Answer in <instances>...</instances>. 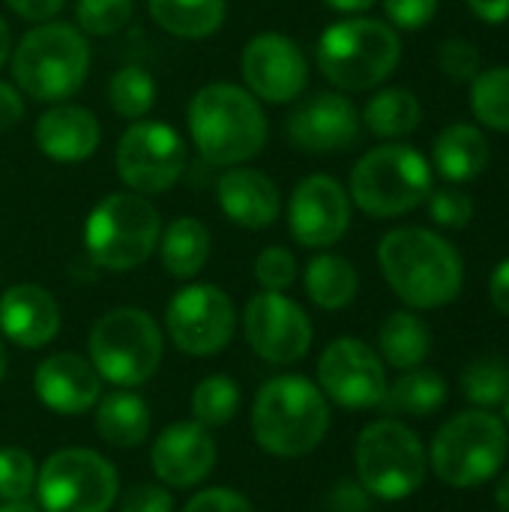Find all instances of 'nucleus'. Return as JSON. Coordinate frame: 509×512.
<instances>
[{
    "mask_svg": "<svg viewBox=\"0 0 509 512\" xmlns=\"http://www.w3.org/2000/svg\"><path fill=\"white\" fill-rule=\"evenodd\" d=\"M378 267L393 294L411 309L450 306L465 285V261L459 249L420 225H402L381 237Z\"/></svg>",
    "mask_w": 509,
    "mask_h": 512,
    "instance_id": "1",
    "label": "nucleus"
},
{
    "mask_svg": "<svg viewBox=\"0 0 509 512\" xmlns=\"http://www.w3.org/2000/svg\"><path fill=\"white\" fill-rule=\"evenodd\" d=\"M186 126L204 162L234 168L255 159L270 135L264 105L240 84L213 81L186 105Z\"/></svg>",
    "mask_w": 509,
    "mask_h": 512,
    "instance_id": "2",
    "label": "nucleus"
},
{
    "mask_svg": "<svg viewBox=\"0 0 509 512\" xmlns=\"http://www.w3.org/2000/svg\"><path fill=\"white\" fill-rule=\"evenodd\" d=\"M327 429V396L309 378L279 375L258 390L252 405V435L264 453L300 459L324 441Z\"/></svg>",
    "mask_w": 509,
    "mask_h": 512,
    "instance_id": "3",
    "label": "nucleus"
},
{
    "mask_svg": "<svg viewBox=\"0 0 509 512\" xmlns=\"http://www.w3.org/2000/svg\"><path fill=\"white\" fill-rule=\"evenodd\" d=\"M402 60L399 30L378 18L351 15L330 24L315 48L321 75L345 93H363L384 84Z\"/></svg>",
    "mask_w": 509,
    "mask_h": 512,
    "instance_id": "4",
    "label": "nucleus"
},
{
    "mask_svg": "<svg viewBox=\"0 0 509 512\" xmlns=\"http://www.w3.org/2000/svg\"><path fill=\"white\" fill-rule=\"evenodd\" d=\"M90 72V42L75 24L45 21L12 48L15 87L36 102H66Z\"/></svg>",
    "mask_w": 509,
    "mask_h": 512,
    "instance_id": "5",
    "label": "nucleus"
},
{
    "mask_svg": "<svg viewBox=\"0 0 509 512\" xmlns=\"http://www.w3.org/2000/svg\"><path fill=\"white\" fill-rule=\"evenodd\" d=\"M432 165L411 144H378L366 150L351 171V204L372 219H396L420 204L432 192Z\"/></svg>",
    "mask_w": 509,
    "mask_h": 512,
    "instance_id": "6",
    "label": "nucleus"
},
{
    "mask_svg": "<svg viewBox=\"0 0 509 512\" xmlns=\"http://www.w3.org/2000/svg\"><path fill=\"white\" fill-rule=\"evenodd\" d=\"M162 219L147 195L111 192L84 222V249L90 261L111 273L141 267L159 246Z\"/></svg>",
    "mask_w": 509,
    "mask_h": 512,
    "instance_id": "7",
    "label": "nucleus"
},
{
    "mask_svg": "<svg viewBox=\"0 0 509 512\" xmlns=\"http://www.w3.org/2000/svg\"><path fill=\"white\" fill-rule=\"evenodd\" d=\"M509 429L486 408H471L447 420L432 447L429 468L453 489H474L489 483L507 462Z\"/></svg>",
    "mask_w": 509,
    "mask_h": 512,
    "instance_id": "8",
    "label": "nucleus"
},
{
    "mask_svg": "<svg viewBox=\"0 0 509 512\" xmlns=\"http://www.w3.org/2000/svg\"><path fill=\"white\" fill-rule=\"evenodd\" d=\"M90 363L102 381L117 387H138L162 366L165 339L159 324L135 306L105 312L87 336Z\"/></svg>",
    "mask_w": 509,
    "mask_h": 512,
    "instance_id": "9",
    "label": "nucleus"
},
{
    "mask_svg": "<svg viewBox=\"0 0 509 512\" xmlns=\"http://www.w3.org/2000/svg\"><path fill=\"white\" fill-rule=\"evenodd\" d=\"M357 480L378 501H405L420 492L429 471V453L420 435L399 420L369 423L354 450Z\"/></svg>",
    "mask_w": 509,
    "mask_h": 512,
    "instance_id": "10",
    "label": "nucleus"
},
{
    "mask_svg": "<svg viewBox=\"0 0 509 512\" xmlns=\"http://www.w3.org/2000/svg\"><path fill=\"white\" fill-rule=\"evenodd\" d=\"M42 512H108L117 504L120 480L114 465L93 450H60L36 471Z\"/></svg>",
    "mask_w": 509,
    "mask_h": 512,
    "instance_id": "11",
    "label": "nucleus"
},
{
    "mask_svg": "<svg viewBox=\"0 0 509 512\" xmlns=\"http://www.w3.org/2000/svg\"><path fill=\"white\" fill-rule=\"evenodd\" d=\"M186 141L162 120H135L117 141L114 165L129 192L162 195L186 171Z\"/></svg>",
    "mask_w": 509,
    "mask_h": 512,
    "instance_id": "12",
    "label": "nucleus"
},
{
    "mask_svg": "<svg viewBox=\"0 0 509 512\" xmlns=\"http://www.w3.org/2000/svg\"><path fill=\"white\" fill-rule=\"evenodd\" d=\"M165 330L177 351L189 357H213L228 348L237 330L234 300L207 282L180 288L165 309Z\"/></svg>",
    "mask_w": 509,
    "mask_h": 512,
    "instance_id": "13",
    "label": "nucleus"
},
{
    "mask_svg": "<svg viewBox=\"0 0 509 512\" xmlns=\"http://www.w3.org/2000/svg\"><path fill=\"white\" fill-rule=\"evenodd\" d=\"M243 336L261 360L291 366L312 348V321L291 297L279 291H258L246 303Z\"/></svg>",
    "mask_w": 509,
    "mask_h": 512,
    "instance_id": "14",
    "label": "nucleus"
},
{
    "mask_svg": "<svg viewBox=\"0 0 509 512\" xmlns=\"http://www.w3.org/2000/svg\"><path fill=\"white\" fill-rule=\"evenodd\" d=\"M246 90L267 105L297 102L309 87V60L285 33H258L240 54Z\"/></svg>",
    "mask_w": 509,
    "mask_h": 512,
    "instance_id": "15",
    "label": "nucleus"
},
{
    "mask_svg": "<svg viewBox=\"0 0 509 512\" xmlns=\"http://www.w3.org/2000/svg\"><path fill=\"white\" fill-rule=\"evenodd\" d=\"M318 384L327 399L342 408H378L387 393V369L375 348L360 339L342 336L330 342L318 360Z\"/></svg>",
    "mask_w": 509,
    "mask_h": 512,
    "instance_id": "16",
    "label": "nucleus"
},
{
    "mask_svg": "<svg viewBox=\"0 0 509 512\" xmlns=\"http://www.w3.org/2000/svg\"><path fill=\"white\" fill-rule=\"evenodd\" d=\"M351 228V195L330 174L303 177L288 201V231L306 249H330Z\"/></svg>",
    "mask_w": 509,
    "mask_h": 512,
    "instance_id": "17",
    "label": "nucleus"
},
{
    "mask_svg": "<svg viewBox=\"0 0 509 512\" xmlns=\"http://www.w3.org/2000/svg\"><path fill=\"white\" fill-rule=\"evenodd\" d=\"M363 129L357 105L339 90H318L294 105L285 120L288 141L303 153H339L357 144Z\"/></svg>",
    "mask_w": 509,
    "mask_h": 512,
    "instance_id": "18",
    "label": "nucleus"
},
{
    "mask_svg": "<svg viewBox=\"0 0 509 512\" xmlns=\"http://www.w3.org/2000/svg\"><path fill=\"white\" fill-rule=\"evenodd\" d=\"M150 465H153V474L168 489H192L201 480H207V474L213 471L216 441L210 429H204L195 420L174 423L156 438L150 450Z\"/></svg>",
    "mask_w": 509,
    "mask_h": 512,
    "instance_id": "19",
    "label": "nucleus"
},
{
    "mask_svg": "<svg viewBox=\"0 0 509 512\" xmlns=\"http://www.w3.org/2000/svg\"><path fill=\"white\" fill-rule=\"evenodd\" d=\"M99 384H102V378L93 369V363L72 351L45 357L33 375L36 399L54 414H84V411L96 408V402L102 396Z\"/></svg>",
    "mask_w": 509,
    "mask_h": 512,
    "instance_id": "20",
    "label": "nucleus"
},
{
    "mask_svg": "<svg viewBox=\"0 0 509 512\" xmlns=\"http://www.w3.org/2000/svg\"><path fill=\"white\" fill-rule=\"evenodd\" d=\"M0 333L27 351L45 348L60 333V306L51 291L21 282L0 297Z\"/></svg>",
    "mask_w": 509,
    "mask_h": 512,
    "instance_id": "21",
    "label": "nucleus"
},
{
    "mask_svg": "<svg viewBox=\"0 0 509 512\" xmlns=\"http://www.w3.org/2000/svg\"><path fill=\"white\" fill-rule=\"evenodd\" d=\"M33 138L42 156L54 162H84L96 153L102 141V126L96 114L75 102H54L39 114Z\"/></svg>",
    "mask_w": 509,
    "mask_h": 512,
    "instance_id": "22",
    "label": "nucleus"
},
{
    "mask_svg": "<svg viewBox=\"0 0 509 512\" xmlns=\"http://www.w3.org/2000/svg\"><path fill=\"white\" fill-rule=\"evenodd\" d=\"M216 204L234 225L261 231L279 219L282 192L264 171L234 165L216 183Z\"/></svg>",
    "mask_w": 509,
    "mask_h": 512,
    "instance_id": "23",
    "label": "nucleus"
},
{
    "mask_svg": "<svg viewBox=\"0 0 509 512\" xmlns=\"http://www.w3.org/2000/svg\"><path fill=\"white\" fill-rule=\"evenodd\" d=\"M489 159H492L489 138L474 123H450L447 129L438 132L432 144L435 171L456 186L477 180L489 168Z\"/></svg>",
    "mask_w": 509,
    "mask_h": 512,
    "instance_id": "24",
    "label": "nucleus"
},
{
    "mask_svg": "<svg viewBox=\"0 0 509 512\" xmlns=\"http://www.w3.org/2000/svg\"><path fill=\"white\" fill-rule=\"evenodd\" d=\"M96 432L108 447L135 450L150 435V408L138 393L117 390L96 402Z\"/></svg>",
    "mask_w": 509,
    "mask_h": 512,
    "instance_id": "25",
    "label": "nucleus"
},
{
    "mask_svg": "<svg viewBox=\"0 0 509 512\" xmlns=\"http://www.w3.org/2000/svg\"><path fill=\"white\" fill-rule=\"evenodd\" d=\"M159 258L168 276L174 279H195L210 261V231L195 216H180L159 237Z\"/></svg>",
    "mask_w": 509,
    "mask_h": 512,
    "instance_id": "26",
    "label": "nucleus"
},
{
    "mask_svg": "<svg viewBox=\"0 0 509 512\" xmlns=\"http://www.w3.org/2000/svg\"><path fill=\"white\" fill-rule=\"evenodd\" d=\"M303 282H306L309 300L318 309H327V312H339V309L351 306L354 297H357V291H360V273H357V267L348 258L333 255V252L315 255L306 264Z\"/></svg>",
    "mask_w": 509,
    "mask_h": 512,
    "instance_id": "27",
    "label": "nucleus"
},
{
    "mask_svg": "<svg viewBox=\"0 0 509 512\" xmlns=\"http://www.w3.org/2000/svg\"><path fill=\"white\" fill-rule=\"evenodd\" d=\"M432 354V330L414 312H393L378 330V357L393 369H417Z\"/></svg>",
    "mask_w": 509,
    "mask_h": 512,
    "instance_id": "28",
    "label": "nucleus"
},
{
    "mask_svg": "<svg viewBox=\"0 0 509 512\" xmlns=\"http://www.w3.org/2000/svg\"><path fill=\"white\" fill-rule=\"evenodd\" d=\"M150 18L177 39H207L228 15V0H147Z\"/></svg>",
    "mask_w": 509,
    "mask_h": 512,
    "instance_id": "29",
    "label": "nucleus"
},
{
    "mask_svg": "<svg viewBox=\"0 0 509 512\" xmlns=\"http://www.w3.org/2000/svg\"><path fill=\"white\" fill-rule=\"evenodd\" d=\"M360 120L369 126L372 135H378L384 141H399L420 126L423 105H420L417 93L408 87H384L366 102Z\"/></svg>",
    "mask_w": 509,
    "mask_h": 512,
    "instance_id": "30",
    "label": "nucleus"
},
{
    "mask_svg": "<svg viewBox=\"0 0 509 512\" xmlns=\"http://www.w3.org/2000/svg\"><path fill=\"white\" fill-rule=\"evenodd\" d=\"M447 402V381L435 369H408L396 378V384H387L384 408L405 417H429Z\"/></svg>",
    "mask_w": 509,
    "mask_h": 512,
    "instance_id": "31",
    "label": "nucleus"
},
{
    "mask_svg": "<svg viewBox=\"0 0 509 512\" xmlns=\"http://www.w3.org/2000/svg\"><path fill=\"white\" fill-rule=\"evenodd\" d=\"M156 81L141 66H120L108 81V102L123 120H144L156 105Z\"/></svg>",
    "mask_w": 509,
    "mask_h": 512,
    "instance_id": "32",
    "label": "nucleus"
},
{
    "mask_svg": "<svg viewBox=\"0 0 509 512\" xmlns=\"http://www.w3.org/2000/svg\"><path fill=\"white\" fill-rule=\"evenodd\" d=\"M471 111L486 129L509 135V66L480 69L471 81Z\"/></svg>",
    "mask_w": 509,
    "mask_h": 512,
    "instance_id": "33",
    "label": "nucleus"
},
{
    "mask_svg": "<svg viewBox=\"0 0 509 512\" xmlns=\"http://www.w3.org/2000/svg\"><path fill=\"white\" fill-rule=\"evenodd\" d=\"M240 408V387L228 375L204 378L192 393V420L204 429L228 426Z\"/></svg>",
    "mask_w": 509,
    "mask_h": 512,
    "instance_id": "34",
    "label": "nucleus"
},
{
    "mask_svg": "<svg viewBox=\"0 0 509 512\" xmlns=\"http://www.w3.org/2000/svg\"><path fill=\"white\" fill-rule=\"evenodd\" d=\"M462 393L477 408H495L509 393V360L489 354L465 366L462 372Z\"/></svg>",
    "mask_w": 509,
    "mask_h": 512,
    "instance_id": "35",
    "label": "nucleus"
},
{
    "mask_svg": "<svg viewBox=\"0 0 509 512\" xmlns=\"http://www.w3.org/2000/svg\"><path fill=\"white\" fill-rule=\"evenodd\" d=\"M135 12V0H78L75 27L84 36H114L120 33Z\"/></svg>",
    "mask_w": 509,
    "mask_h": 512,
    "instance_id": "36",
    "label": "nucleus"
},
{
    "mask_svg": "<svg viewBox=\"0 0 509 512\" xmlns=\"http://www.w3.org/2000/svg\"><path fill=\"white\" fill-rule=\"evenodd\" d=\"M36 486V462L21 447H0V501H27Z\"/></svg>",
    "mask_w": 509,
    "mask_h": 512,
    "instance_id": "37",
    "label": "nucleus"
},
{
    "mask_svg": "<svg viewBox=\"0 0 509 512\" xmlns=\"http://www.w3.org/2000/svg\"><path fill=\"white\" fill-rule=\"evenodd\" d=\"M426 204H429L432 222L441 225V228H447V231L468 228L474 222V210H477L474 207V198L465 189H459L456 183L453 186H444V189H432L429 198H426Z\"/></svg>",
    "mask_w": 509,
    "mask_h": 512,
    "instance_id": "38",
    "label": "nucleus"
},
{
    "mask_svg": "<svg viewBox=\"0 0 509 512\" xmlns=\"http://www.w3.org/2000/svg\"><path fill=\"white\" fill-rule=\"evenodd\" d=\"M297 279V258L285 246H267L255 258V282L261 291H285Z\"/></svg>",
    "mask_w": 509,
    "mask_h": 512,
    "instance_id": "39",
    "label": "nucleus"
},
{
    "mask_svg": "<svg viewBox=\"0 0 509 512\" xmlns=\"http://www.w3.org/2000/svg\"><path fill=\"white\" fill-rule=\"evenodd\" d=\"M438 66L447 78L453 81H462V84H471L480 69H483V60H480V51L474 42L462 39V36H453V39H444L441 48H438Z\"/></svg>",
    "mask_w": 509,
    "mask_h": 512,
    "instance_id": "40",
    "label": "nucleus"
},
{
    "mask_svg": "<svg viewBox=\"0 0 509 512\" xmlns=\"http://www.w3.org/2000/svg\"><path fill=\"white\" fill-rule=\"evenodd\" d=\"M390 27L396 30H423L438 15V0H381Z\"/></svg>",
    "mask_w": 509,
    "mask_h": 512,
    "instance_id": "41",
    "label": "nucleus"
},
{
    "mask_svg": "<svg viewBox=\"0 0 509 512\" xmlns=\"http://www.w3.org/2000/svg\"><path fill=\"white\" fill-rule=\"evenodd\" d=\"M120 512H174V498L165 486L141 483L123 495Z\"/></svg>",
    "mask_w": 509,
    "mask_h": 512,
    "instance_id": "42",
    "label": "nucleus"
},
{
    "mask_svg": "<svg viewBox=\"0 0 509 512\" xmlns=\"http://www.w3.org/2000/svg\"><path fill=\"white\" fill-rule=\"evenodd\" d=\"M183 512H255V507L234 489H204L198 492Z\"/></svg>",
    "mask_w": 509,
    "mask_h": 512,
    "instance_id": "43",
    "label": "nucleus"
},
{
    "mask_svg": "<svg viewBox=\"0 0 509 512\" xmlns=\"http://www.w3.org/2000/svg\"><path fill=\"white\" fill-rule=\"evenodd\" d=\"M369 507H372V495L360 483H339L327 498L330 512H369Z\"/></svg>",
    "mask_w": 509,
    "mask_h": 512,
    "instance_id": "44",
    "label": "nucleus"
},
{
    "mask_svg": "<svg viewBox=\"0 0 509 512\" xmlns=\"http://www.w3.org/2000/svg\"><path fill=\"white\" fill-rule=\"evenodd\" d=\"M6 6H9L18 18H24V21L45 24V21H51V18L66 6V0H6Z\"/></svg>",
    "mask_w": 509,
    "mask_h": 512,
    "instance_id": "45",
    "label": "nucleus"
},
{
    "mask_svg": "<svg viewBox=\"0 0 509 512\" xmlns=\"http://www.w3.org/2000/svg\"><path fill=\"white\" fill-rule=\"evenodd\" d=\"M21 117H24V93L15 84L0 81V132L18 126Z\"/></svg>",
    "mask_w": 509,
    "mask_h": 512,
    "instance_id": "46",
    "label": "nucleus"
},
{
    "mask_svg": "<svg viewBox=\"0 0 509 512\" xmlns=\"http://www.w3.org/2000/svg\"><path fill=\"white\" fill-rule=\"evenodd\" d=\"M489 300L501 315L509 318V258H504L489 276Z\"/></svg>",
    "mask_w": 509,
    "mask_h": 512,
    "instance_id": "47",
    "label": "nucleus"
},
{
    "mask_svg": "<svg viewBox=\"0 0 509 512\" xmlns=\"http://www.w3.org/2000/svg\"><path fill=\"white\" fill-rule=\"evenodd\" d=\"M465 3L486 24H504L509 18V0H465Z\"/></svg>",
    "mask_w": 509,
    "mask_h": 512,
    "instance_id": "48",
    "label": "nucleus"
},
{
    "mask_svg": "<svg viewBox=\"0 0 509 512\" xmlns=\"http://www.w3.org/2000/svg\"><path fill=\"white\" fill-rule=\"evenodd\" d=\"M378 0H324V6H330L333 12H345V15H360L366 9H372Z\"/></svg>",
    "mask_w": 509,
    "mask_h": 512,
    "instance_id": "49",
    "label": "nucleus"
},
{
    "mask_svg": "<svg viewBox=\"0 0 509 512\" xmlns=\"http://www.w3.org/2000/svg\"><path fill=\"white\" fill-rule=\"evenodd\" d=\"M495 507L501 512H509V471L495 483Z\"/></svg>",
    "mask_w": 509,
    "mask_h": 512,
    "instance_id": "50",
    "label": "nucleus"
},
{
    "mask_svg": "<svg viewBox=\"0 0 509 512\" xmlns=\"http://www.w3.org/2000/svg\"><path fill=\"white\" fill-rule=\"evenodd\" d=\"M9 54H12V33H9V24L0 18V69L9 60Z\"/></svg>",
    "mask_w": 509,
    "mask_h": 512,
    "instance_id": "51",
    "label": "nucleus"
},
{
    "mask_svg": "<svg viewBox=\"0 0 509 512\" xmlns=\"http://www.w3.org/2000/svg\"><path fill=\"white\" fill-rule=\"evenodd\" d=\"M0 512H39L33 504H27V501H3L0 504Z\"/></svg>",
    "mask_w": 509,
    "mask_h": 512,
    "instance_id": "52",
    "label": "nucleus"
},
{
    "mask_svg": "<svg viewBox=\"0 0 509 512\" xmlns=\"http://www.w3.org/2000/svg\"><path fill=\"white\" fill-rule=\"evenodd\" d=\"M501 408H504V417H501V420H504V426H507V429H509V393H507V396H504Z\"/></svg>",
    "mask_w": 509,
    "mask_h": 512,
    "instance_id": "53",
    "label": "nucleus"
},
{
    "mask_svg": "<svg viewBox=\"0 0 509 512\" xmlns=\"http://www.w3.org/2000/svg\"><path fill=\"white\" fill-rule=\"evenodd\" d=\"M6 375V351H3V342H0V381Z\"/></svg>",
    "mask_w": 509,
    "mask_h": 512,
    "instance_id": "54",
    "label": "nucleus"
}]
</instances>
